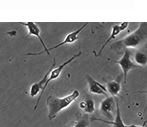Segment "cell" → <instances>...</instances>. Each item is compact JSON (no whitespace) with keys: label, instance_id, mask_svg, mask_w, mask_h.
<instances>
[{"label":"cell","instance_id":"cell-2","mask_svg":"<svg viewBox=\"0 0 147 127\" xmlns=\"http://www.w3.org/2000/svg\"><path fill=\"white\" fill-rule=\"evenodd\" d=\"M79 95L80 92L77 89H76L71 94H69L68 96H65L63 98H58L56 96H49L47 99H46V105H47L49 110V120L53 121L58 115L60 111L64 110L68 106H70L79 97Z\"/></svg>","mask_w":147,"mask_h":127},{"label":"cell","instance_id":"cell-7","mask_svg":"<svg viewBox=\"0 0 147 127\" xmlns=\"http://www.w3.org/2000/svg\"><path fill=\"white\" fill-rule=\"evenodd\" d=\"M81 54H82V52L79 51V52H78V53L75 54V55H73L71 58H69L66 62L63 63L62 65H60L58 67H56V68H53V69L52 70V72H51V74H50V76H49V78H48L47 81H46V84H45V86H44V90H45L46 87H47L48 84L51 82V81H53V80H54V79H56V78H59V76L61 75L62 71H63V69L64 68V67H65L66 66H68L71 62H73L76 58L79 57V56L81 55Z\"/></svg>","mask_w":147,"mask_h":127},{"label":"cell","instance_id":"cell-8","mask_svg":"<svg viewBox=\"0 0 147 127\" xmlns=\"http://www.w3.org/2000/svg\"><path fill=\"white\" fill-rule=\"evenodd\" d=\"M86 78L87 81V84H88V89L91 93L93 94H98V95H104V96H107V87L102 84H100L99 82H98L96 80H95L93 78H91L89 75L86 76Z\"/></svg>","mask_w":147,"mask_h":127},{"label":"cell","instance_id":"cell-11","mask_svg":"<svg viewBox=\"0 0 147 127\" xmlns=\"http://www.w3.org/2000/svg\"><path fill=\"white\" fill-rule=\"evenodd\" d=\"M123 79V75H119L116 79L112 81H107V89L111 94V96H117L119 94L121 89V81Z\"/></svg>","mask_w":147,"mask_h":127},{"label":"cell","instance_id":"cell-12","mask_svg":"<svg viewBox=\"0 0 147 127\" xmlns=\"http://www.w3.org/2000/svg\"><path fill=\"white\" fill-rule=\"evenodd\" d=\"M91 120L92 121L103 122H105V124H109L110 125H112V127H127V125H125V124H124L122 119H121V111H119V106L118 99H116V116H115L113 122H108V121H104V120H101V119H96V118H93V119H91Z\"/></svg>","mask_w":147,"mask_h":127},{"label":"cell","instance_id":"cell-17","mask_svg":"<svg viewBox=\"0 0 147 127\" xmlns=\"http://www.w3.org/2000/svg\"><path fill=\"white\" fill-rule=\"evenodd\" d=\"M136 93H146L147 94V90H141V91H137ZM146 111H147V104H146V107L144 109V113H145Z\"/></svg>","mask_w":147,"mask_h":127},{"label":"cell","instance_id":"cell-16","mask_svg":"<svg viewBox=\"0 0 147 127\" xmlns=\"http://www.w3.org/2000/svg\"><path fill=\"white\" fill-rule=\"evenodd\" d=\"M79 107H80V109H82V110H85V108H86V101L80 102Z\"/></svg>","mask_w":147,"mask_h":127},{"label":"cell","instance_id":"cell-3","mask_svg":"<svg viewBox=\"0 0 147 127\" xmlns=\"http://www.w3.org/2000/svg\"><path fill=\"white\" fill-rule=\"evenodd\" d=\"M55 61H56V59L53 58V63L52 66H51V68H50L47 72H46V74L44 75L43 78H41V79L39 81V82L34 83V84L30 87V96L32 97V98L35 97L36 95L38 94L40 91H41V92H40V97H39V99H38V101H37V102H36V104H35L34 110H36L37 107H38V104H39V102H40V101L41 97H42L43 92H44V86H45V84H46V81H47V79H48V78H49V76H50V74H51V72H52V70L54 68V66H55Z\"/></svg>","mask_w":147,"mask_h":127},{"label":"cell","instance_id":"cell-6","mask_svg":"<svg viewBox=\"0 0 147 127\" xmlns=\"http://www.w3.org/2000/svg\"><path fill=\"white\" fill-rule=\"evenodd\" d=\"M114 108H116V98L111 96V97H107L101 101L99 110L104 116H106L109 120H112L113 119L112 112L114 111Z\"/></svg>","mask_w":147,"mask_h":127},{"label":"cell","instance_id":"cell-13","mask_svg":"<svg viewBox=\"0 0 147 127\" xmlns=\"http://www.w3.org/2000/svg\"><path fill=\"white\" fill-rule=\"evenodd\" d=\"M91 119L89 118L88 114H83V115H78L76 118V121L75 124L69 127H87L91 124Z\"/></svg>","mask_w":147,"mask_h":127},{"label":"cell","instance_id":"cell-14","mask_svg":"<svg viewBox=\"0 0 147 127\" xmlns=\"http://www.w3.org/2000/svg\"><path fill=\"white\" fill-rule=\"evenodd\" d=\"M134 61L139 66H144L147 65V55L142 52H137L134 54Z\"/></svg>","mask_w":147,"mask_h":127},{"label":"cell","instance_id":"cell-9","mask_svg":"<svg viewBox=\"0 0 147 127\" xmlns=\"http://www.w3.org/2000/svg\"><path fill=\"white\" fill-rule=\"evenodd\" d=\"M87 24H88V23H87V22H86V23H85L84 25H83V26H81L79 29H77L76 30L73 31V32H71V33H69L68 35H66V37L64 38V40L63 41L62 43H60L56 44L55 46H53V47H51V48H48L49 53H50V51H52V50H54V49H56V48H59V47L63 46V45H65V44H69V43H75L76 41L78 40V35H79V33L86 28V26H87Z\"/></svg>","mask_w":147,"mask_h":127},{"label":"cell","instance_id":"cell-5","mask_svg":"<svg viewBox=\"0 0 147 127\" xmlns=\"http://www.w3.org/2000/svg\"><path fill=\"white\" fill-rule=\"evenodd\" d=\"M21 25L23 26H26L27 28H28V30H29V36H35V37H37L39 39V41L40 42L41 45L43 46L44 50L43 51H41L40 53H27V55H40V54L41 53H46L48 54V55H50V53L48 51V48L46 47V44L44 43L43 42V40L42 38H41V36H40V30L39 28V26L37 25L36 23H34V22H26V23H20Z\"/></svg>","mask_w":147,"mask_h":127},{"label":"cell","instance_id":"cell-15","mask_svg":"<svg viewBox=\"0 0 147 127\" xmlns=\"http://www.w3.org/2000/svg\"><path fill=\"white\" fill-rule=\"evenodd\" d=\"M84 111L86 114H91L95 111V102L92 99H87L86 101V108Z\"/></svg>","mask_w":147,"mask_h":127},{"label":"cell","instance_id":"cell-4","mask_svg":"<svg viewBox=\"0 0 147 127\" xmlns=\"http://www.w3.org/2000/svg\"><path fill=\"white\" fill-rule=\"evenodd\" d=\"M131 51L130 49H126L125 51L123 52L122 57L119 59V60L114 62V63H119L121 67L122 73H123V82L124 83L127 82V75H128L129 71L133 69V68H139V67H141L133 62H131Z\"/></svg>","mask_w":147,"mask_h":127},{"label":"cell","instance_id":"cell-18","mask_svg":"<svg viewBox=\"0 0 147 127\" xmlns=\"http://www.w3.org/2000/svg\"><path fill=\"white\" fill-rule=\"evenodd\" d=\"M127 127H144V125H136V124H131V125H127Z\"/></svg>","mask_w":147,"mask_h":127},{"label":"cell","instance_id":"cell-10","mask_svg":"<svg viewBox=\"0 0 147 127\" xmlns=\"http://www.w3.org/2000/svg\"><path fill=\"white\" fill-rule=\"evenodd\" d=\"M128 26H129V22H122V23H119V24H114L112 26V30H111V33H110V36L108 38V40L105 42V43L102 45V47H101L100 51L98 52V55H100L106 45L111 42V40H114L115 38H116L117 36L121 32V31H123L124 30H126L128 28Z\"/></svg>","mask_w":147,"mask_h":127},{"label":"cell","instance_id":"cell-1","mask_svg":"<svg viewBox=\"0 0 147 127\" xmlns=\"http://www.w3.org/2000/svg\"><path fill=\"white\" fill-rule=\"evenodd\" d=\"M147 43V22H141L139 27L133 32L127 35L122 40L117 41L110 45V49L117 53H121V51L126 49L140 48Z\"/></svg>","mask_w":147,"mask_h":127}]
</instances>
